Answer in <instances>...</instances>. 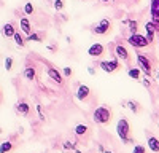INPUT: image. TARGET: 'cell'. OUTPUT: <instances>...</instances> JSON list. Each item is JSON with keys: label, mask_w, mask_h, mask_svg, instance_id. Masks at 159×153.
I'll return each mask as SVG.
<instances>
[{"label": "cell", "mask_w": 159, "mask_h": 153, "mask_svg": "<svg viewBox=\"0 0 159 153\" xmlns=\"http://www.w3.org/2000/svg\"><path fill=\"white\" fill-rule=\"evenodd\" d=\"M145 32H147V38H148V42H150V43H151V42H154V34L157 32V27L154 26V22H153V21H150V22L145 24Z\"/></svg>", "instance_id": "11"}, {"label": "cell", "mask_w": 159, "mask_h": 153, "mask_svg": "<svg viewBox=\"0 0 159 153\" xmlns=\"http://www.w3.org/2000/svg\"><path fill=\"white\" fill-rule=\"evenodd\" d=\"M157 80H159V70H157Z\"/></svg>", "instance_id": "37"}, {"label": "cell", "mask_w": 159, "mask_h": 153, "mask_svg": "<svg viewBox=\"0 0 159 153\" xmlns=\"http://www.w3.org/2000/svg\"><path fill=\"white\" fill-rule=\"evenodd\" d=\"M16 112L21 113V115H24V117H27L29 112H30V107H29L27 102H19V104L16 105Z\"/></svg>", "instance_id": "15"}, {"label": "cell", "mask_w": 159, "mask_h": 153, "mask_svg": "<svg viewBox=\"0 0 159 153\" xmlns=\"http://www.w3.org/2000/svg\"><path fill=\"white\" fill-rule=\"evenodd\" d=\"M27 42H42V35L32 32L30 35H27Z\"/></svg>", "instance_id": "24"}, {"label": "cell", "mask_w": 159, "mask_h": 153, "mask_svg": "<svg viewBox=\"0 0 159 153\" xmlns=\"http://www.w3.org/2000/svg\"><path fill=\"white\" fill-rule=\"evenodd\" d=\"M24 13H25V15H32V13H34V5L30 2H27L24 5Z\"/></svg>", "instance_id": "26"}, {"label": "cell", "mask_w": 159, "mask_h": 153, "mask_svg": "<svg viewBox=\"0 0 159 153\" xmlns=\"http://www.w3.org/2000/svg\"><path fill=\"white\" fill-rule=\"evenodd\" d=\"M105 53V46L102 43H92L89 48H88V54L91 58H99Z\"/></svg>", "instance_id": "7"}, {"label": "cell", "mask_w": 159, "mask_h": 153, "mask_svg": "<svg viewBox=\"0 0 159 153\" xmlns=\"http://www.w3.org/2000/svg\"><path fill=\"white\" fill-rule=\"evenodd\" d=\"M48 76L52 80V81H56L57 85H62V81H64V76H62V73L56 69V67H48Z\"/></svg>", "instance_id": "10"}, {"label": "cell", "mask_w": 159, "mask_h": 153, "mask_svg": "<svg viewBox=\"0 0 159 153\" xmlns=\"http://www.w3.org/2000/svg\"><path fill=\"white\" fill-rule=\"evenodd\" d=\"M89 94H91L89 86H86V85H80L78 86V91H76V99L78 100H86L89 97Z\"/></svg>", "instance_id": "12"}, {"label": "cell", "mask_w": 159, "mask_h": 153, "mask_svg": "<svg viewBox=\"0 0 159 153\" xmlns=\"http://www.w3.org/2000/svg\"><path fill=\"white\" fill-rule=\"evenodd\" d=\"M150 11H151V21L154 22V26L157 27V32H159V3H157V0H151Z\"/></svg>", "instance_id": "8"}, {"label": "cell", "mask_w": 159, "mask_h": 153, "mask_svg": "<svg viewBox=\"0 0 159 153\" xmlns=\"http://www.w3.org/2000/svg\"><path fill=\"white\" fill-rule=\"evenodd\" d=\"M24 76H25V80H35V69L34 67H25V70H24Z\"/></svg>", "instance_id": "19"}, {"label": "cell", "mask_w": 159, "mask_h": 153, "mask_svg": "<svg viewBox=\"0 0 159 153\" xmlns=\"http://www.w3.org/2000/svg\"><path fill=\"white\" fill-rule=\"evenodd\" d=\"M72 73H73V70L70 67H64V75L65 76H72Z\"/></svg>", "instance_id": "31"}, {"label": "cell", "mask_w": 159, "mask_h": 153, "mask_svg": "<svg viewBox=\"0 0 159 153\" xmlns=\"http://www.w3.org/2000/svg\"><path fill=\"white\" fill-rule=\"evenodd\" d=\"M142 85H143V86H150V81L145 78V80H142Z\"/></svg>", "instance_id": "33"}, {"label": "cell", "mask_w": 159, "mask_h": 153, "mask_svg": "<svg viewBox=\"0 0 159 153\" xmlns=\"http://www.w3.org/2000/svg\"><path fill=\"white\" fill-rule=\"evenodd\" d=\"M110 27H111V22H110V19H107V18H103V19H100V22L96 26L94 30L97 35H105V34H108V30H110Z\"/></svg>", "instance_id": "6"}, {"label": "cell", "mask_w": 159, "mask_h": 153, "mask_svg": "<svg viewBox=\"0 0 159 153\" xmlns=\"http://www.w3.org/2000/svg\"><path fill=\"white\" fill-rule=\"evenodd\" d=\"M92 120L97 124H108L111 120V110L107 105H99L94 112H92Z\"/></svg>", "instance_id": "1"}, {"label": "cell", "mask_w": 159, "mask_h": 153, "mask_svg": "<svg viewBox=\"0 0 159 153\" xmlns=\"http://www.w3.org/2000/svg\"><path fill=\"white\" fill-rule=\"evenodd\" d=\"M5 69L7 70H11L13 69V58H7L5 59Z\"/></svg>", "instance_id": "27"}, {"label": "cell", "mask_w": 159, "mask_h": 153, "mask_svg": "<svg viewBox=\"0 0 159 153\" xmlns=\"http://www.w3.org/2000/svg\"><path fill=\"white\" fill-rule=\"evenodd\" d=\"M137 64H139V67L147 73V75H151V70H153V66H151V61L147 54H143V53H137Z\"/></svg>", "instance_id": "4"}, {"label": "cell", "mask_w": 159, "mask_h": 153, "mask_svg": "<svg viewBox=\"0 0 159 153\" xmlns=\"http://www.w3.org/2000/svg\"><path fill=\"white\" fill-rule=\"evenodd\" d=\"M13 38H15V43H16L18 46H21V48H22V46L25 45V40L22 38V35H21V34H19L18 30L15 32V35H13Z\"/></svg>", "instance_id": "20"}, {"label": "cell", "mask_w": 159, "mask_h": 153, "mask_svg": "<svg viewBox=\"0 0 159 153\" xmlns=\"http://www.w3.org/2000/svg\"><path fill=\"white\" fill-rule=\"evenodd\" d=\"M116 132H118V137L121 139L124 144H132V139L129 137L130 126H129V121L126 118H119L118 120V123H116Z\"/></svg>", "instance_id": "2"}, {"label": "cell", "mask_w": 159, "mask_h": 153, "mask_svg": "<svg viewBox=\"0 0 159 153\" xmlns=\"http://www.w3.org/2000/svg\"><path fill=\"white\" fill-rule=\"evenodd\" d=\"M37 112H38V117H40V120H45V115H43L42 105H37Z\"/></svg>", "instance_id": "30"}, {"label": "cell", "mask_w": 159, "mask_h": 153, "mask_svg": "<svg viewBox=\"0 0 159 153\" xmlns=\"http://www.w3.org/2000/svg\"><path fill=\"white\" fill-rule=\"evenodd\" d=\"M88 72H89V75H94V73H96L94 67H89V69H88Z\"/></svg>", "instance_id": "32"}, {"label": "cell", "mask_w": 159, "mask_h": 153, "mask_svg": "<svg viewBox=\"0 0 159 153\" xmlns=\"http://www.w3.org/2000/svg\"><path fill=\"white\" fill-rule=\"evenodd\" d=\"M132 153H147V150H145L143 145H135L134 150H132Z\"/></svg>", "instance_id": "28"}, {"label": "cell", "mask_w": 159, "mask_h": 153, "mask_svg": "<svg viewBox=\"0 0 159 153\" xmlns=\"http://www.w3.org/2000/svg\"><path fill=\"white\" fill-rule=\"evenodd\" d=\"M54 8H56L57 11H61V10L64 8V3H62V0H54Z\"/></svg>", "instance_id": "29"}, {"label": "cell", "mask_w": 159, "mask_h": 153, "mask_svg": "<svg viewBox=\"0 0 159 153\" xmlns=\"http://www.w3.org/2000/svg\"><path fill=\"white\" fill-rule=\"evenodd\" d=\"M115 56H116L118 59L124 61V62H129V51H127V48L123 46V45H116V46H115Z\"/></svg>", "instance_id": "9"}, {"label": "cell", "mask_w": 159, "mask_h": 153, "mask_svg": "<svg viewBox=\"0 0 159 153\" xmlns=\"http://www.w3.org/2000/svg\"><path fill=\"white\" fill-rule=\"evenodd\" d=\"M88 131H89V128H88L86 124H76V126H75V134H76L78 137L86 136V134H88Z\"/></svg>", "instance_id": "17"}, {"label": "cell", "mask_w": 159, "mask_h": 153, "mask_svg": "<svg viewBox=\"0 0 159 153\" xmlns=\"http://www.w3.org/2000/svg\"><path fill=\"white\" fill-rule=\"evenodd\" d=\"M13 148L11 142H8V140H5V142H2V145H0V153H8L10 150Z\"/></svg>", "instance_id": "21"}, {"label": "cell", "mask_w": 159, "mask_h": 153, "mask_svg": "<svg viewBox=\"0 0 159 153\" xmlns=\"http://www.w3.org/2000/svg\"><path fill=\"white\" fill-rule=\"evenodd\" d=\"M102 3H110V2H115V0H100Z\"/></svg>", "instance_id": "34"}, {"label": "cell", "mask_w": 159, "mask_h": 153, "mask_svg": "<svg viewBox=\"0 0 159 153\" xmlns=\"http://www.w3.org/2000/svg\"><path fill=\"white\" fill-rule=\"evenodd\" d=\"M75 153H81V151H80V150H78V148H76V150H75Z\"/></svg>", "instance_id": "36"}, {"label": "cell", "mask_w": 159, "mask_h": 153, "mask_svg": "<svg viewBox=\"0 0 159 153\" xmlns=\"http://www.w3.org/2000/svg\"><path fill=\"white\" fill-rule=\"evenodd\" d=\"M103 153H113V151H110V150H105Z\"/></svg>", "instance_id": "35"}, {"label": "cell", "mask_w": 159, "mask_h": 153, "mask_svg": "<svg viewBox=\"0 0 159 153\" xmlns=\"http://www.w3.org/2000/svg\"><path fill=\"white\" fill-rule=\"evenodd\" d=\"M157 3H159V0H157Z\"/></svg>", "instance_id": "38"}, {"label": "cell", "mask_w": 159, "mask_h": 153, "mask_svg": "<svg viewBox=\"0 0 159 153\" xmlns=\"http://www.w3.org/2000/svg\"><path fill=\"white\" fill-rule=\"evenodd\" d=\"M127 107L134 112V113L139 112V104H137V102H134V100H129V102H127Z\"/></svg>", "instance_id": "25"}, {"label": "cell", "mask_w": 159, "mask_h": 153, "mask_svg": "<svg viewBox=\"0 0 159 153\" xmlns=\"http://www.w3.org/2000/svg\"><path fill=\"white\" fill-rule=\"evenodd\" d=\"M15 32H16V29L15 27H13V24H5L3 26V27H2V34H3V37H13V35H15Z\"/></svg>", "instance_id": "16"}, {"label": "cell", "mask_w": 159, "mask_h": 153, "mask_svg": "<svg viewBox=\"0 0 159 153\" xmlns=\"http://www.w3.org/2000/svg\"><path fill=\"white\" fill-rule=\"evenodd\" d=\"M147 144H148V148L154 153H159V139L154 137V136H150L148 140H147Z\"/></svg>", "instance_id": "13"}, {"label": "cell", "mask_w": 159, "mask_h": 153, "mask_svg": "<svg viewBox=\"0 0 159 153\" xmlns=\"http://www.w3.org/2000/svg\"><path fill=\"white\" fill-rule=\"evenodd\" d=\"M127 26H129V30H130V34H135V32H137V27H139V24H137V21H132V19H127Z\"/></svg>", "instance_id": "22"}, {"label": "cell", "mask_w": 159, "mask_h": 153, "mask_svg": "<svg viewBox=\"0 0 159 153\" xmlns=\"http://www.w3.org/2000/svg\"><path fill=\"white\" fill-rule=\"evenodd\" d=\"M19 24H21V30H22L25 35H30V34H32V26H30V21H29L27 18H22Z\"/></svg>", "instance_id": "14"}, {"label": "cell", "mask_w": 159, "mask_h": 153, "mask_svg": "<svg viewBox=\"0 0 159 153\" xmlns=\"http://www.w3.org/2000/svg\"><path fill=\"white\" fill-rule=\"evenodd\" d=\"M127 42H129L130 46H134V48H147V46L150 45L148 38L145 37V35L137 34V32H135V34H130L129 38H127Z\"/></svg>", "instance_id": "3"}, {"label": "cell", "mask_w": 159, "mask_h": 153, "mask_svg": "<svg viewBox=\"0 0 159 153\" xmlns=\"http://www.w3.org/2000/svg\"><path fill=\"white\" fill-rule=\"evenodd\" d=\"M62 147H64V150H76L78 144L76 142H70V140H65Z\"/></svg>", "instance_id": "23"}, {"label": "cell", "mask_w": 159, "mask_h": 153, "mask_svg": "<svg viewBox=\"0 0 159 153\" xmlns=\"http://www.w3.org/2000/svg\"><path fill=\"white\" fill-rule=\"evenodd\" d=\"M127 75L130 76L132 80H140V69H137V67H129V69H127Z\"/></svg>", "instance_id": "18"}, {"label": "cell", "mask_w": 159, "mask_h": 153, "mask_svg": "<svg viewBox=\"0 0 159 153\" xmlns=\"http://www.w3.org/2000/svg\"><path fill=\"white\" fill-rule=\"evenodd\" d=\"M100 69L103 70V72H107V73H113V72H116L118 69H119V59L115 56L113 59H110V61H102L100 64Z\"/></svg>", "instance_id": "5"}]
</instances>
